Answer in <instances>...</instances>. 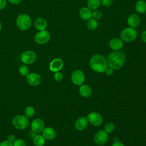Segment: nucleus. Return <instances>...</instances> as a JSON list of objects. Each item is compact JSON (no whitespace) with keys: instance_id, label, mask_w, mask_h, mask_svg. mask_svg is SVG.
<instances>
[{"instance_id":"nucleus-9","label":"nucleus","mask_w":146,"mask_h":146,"mask_svg":"<svg viewBox=\"0 0 146 146\" xmlns=\"http://www.w3.org/2000/svg\"><path fill=\"white\" fill-rule=\"evenodd\" d=\"M84 79V74L82 70H76L72 73L71 80L74 84L77 86H81L83 84Z\"/></svg>"},{"instance_id":"nucleus-18","label":"nucleus","mask_w":146,"mask_h":146,"mask_svg":"<svg viewBox=\"0 0 146 146\" xmlns=\"http://www.w3.org/2000/svg\"><path fill=\"white\" fill-rule=\"evenodd\" d=\"M34 26L39 31L45 30L47 27V22L43 18H38L34 22Z\"/></svg>"},{"instance_id":"nucleus-16","label":"nucleus","mask_w":146,"mask_h":146,"mask_svg":"<svg viewBox=\"0 0 146 146\" xmlns=\"http://www.w3.org/2000/svg\"><path fill=\"white\" fill-rule=\"evenodd\" d=\"M140 23V19L138 15L131 14L127 19V23L129 27L134 28L137 27Z\"/></svg>"},{"instance_id":"nucleus-29","label":"nucleus","mask_w":146,"mask_h":146,"mask_svg":"<svg viewBox=\"0 0 146 146\" xmlns=\"http://www.w3.org/2000/svg\"><path fill=\"white\" fill-rule=\"evenodd\" d=\"M102 17V13L100 10H95L93 12H92V17L96 19V20H99Z\"/></svg>"},{"instance_id":"nucleus-19","label":"nucleus","mask_w":146,"mask_h":146,"mask_svg":"<svg viewBox=\"0 0 146 146\" xmlns=\"http://www.w3.org/2000/svg\"><path fill=\"white\" fill-rule=\"evenodd\" d=\"M79 15L83 20H89L92 17V12L89 8L83 7L80 9Z\"/></svg>"},{"instance_id":"nucleus-37","label":"nucleus","mask_w":146,"mask_h":146,"mask_svg":"<svg viewBox=\"0 0 146 146\" xmlns=\"http://www.w3.org/2000/svg\"><path fill=\"white\" fill-rule=\"evenodd\" d=\"M141 38L142 40H143L144 42L146 43V30L144 31H143V32L142 33L141 35Z\"/></svg>"},{"instance_id":"nucleus-22","label":"nucleus","mask_w":146,"mask_h":146,"mask_svg":"<svg viewBox=\"0 0 146 146\" xmlns=\"http://www.w3.org/2000/svg\"><path fill=\"white\" fill-rule=\"evenodd\" d=\"M46 139L42 135H36L33 137V143L35 146H43L45 144Z\"/></svg>"},{"instance_id":"nucleus-34","label":"nucleus","mask_w":146,"mask_h":146,"mask_svg":"<svg viewBox=\"0 0 146 146\" xmlns=\"http://www.w3.org/2000/svg\"><path fill=\"white\" fill-rule=\"evenodd\" d=\"M6 5V0H0V10L3 9Z\"/></svg>"},{"instance_id":"nucleus-1","label":"nucleus","mask_w":146,"mask_h":146,"mask_svg":"<svg viewBox=\"0 0 146 146\" xmlns=\"http://www.w3.org/2000/svg\"><path fill=\"white\" fill-rule=\"evenodd\" d=\"M108 66L113 70H119L125 61V54L120 51H113L110 53L107 58Z\"/></svg>"},{"instance_id":"nucleus-33","label":"nucleus","mask_w":146,"mask_h":146,"mask_svg":"<svg viewBox=\"0 0 146 146\" xmlns=\"http://www.w3.org/2000/svg\"><path fill=\"white\" fill-rule=\"evenodd\" d=\"M15 139H16V137H15V136L14 135H13V134H10V135H9L7 136V140L11 142V143H13V142L15 140Z\"/></svg>"},{"instance_id":"nucleus-35","label":"nucleus","mask_w":146,"mask_h":146,"mask_svg":"<svg viewBox=\"0 0 146 146\" xmlns=\"http://www.w3.org/2000/svg\"><path fill=\"white\" fill-rule=\"evenodd\" d=\"M106 74V75H111L112 74H113V69H112L111 68H110V67H108L107 68V69L106 70V71H105V72H104Z\"/></svg>"},{"instance_id":"nucleus-3","label":"nucleus","mask_w":146,"mask_h":146,"mask_svg":"<svg viewBox=\"0 0 146 146\" xmlns=\"http://www.w3.org/2000/svg\"><path fill=\"white\" fill-rule=\"evenodd\" d=\"M16 24L18 29L25 31L29 29L32 25L31 17L26 14H21L18 15L16 20Z\"/></svg>"},{"instance_id":"nucleus-36","label":"nucleus","mask_w":146,"mask_h":146,"mask_svg":"<svg viewBox=\"0 0 146 146\" xmlns=\"http://www.w3.org/2000/svg\"><path fill=\"white\" fill-rule=\"evenodd\" d=\"M9 2L13 5H18L19 4L22 0H8Z\"/></svg>"},{"instance_id":"nucleus-31","label":"nucleus","mask_w":146,"mask_h":146,"mask_svg":"<svg viewBox=\"0 0 146 146\" xmlns=\"http://www.w3.org/2000/svg\"><path fill=\"white\" fill-rule=\"evenodd\" d=\"M63 74L61 72H60L59 71L56 72L54 74V79L57 82L62 81V80L63 79Z\"/></svg>"},{"instance_id":"nucleus-4","label":"nucleus","mask_w":146,"mask_h":146,"mask_svg":"<svg viewBox=\"0 0 146 146\" xmlns=\"http://www.w3.org/2000/svg\"><path fill=\"white\" fill-rule=\"evenodd\" d=\"M12 124L13 126L19 130L26 129L29 124V118L25 115H18L15 116L12 120Z\"/></svg>"},{"instance_id":"nucleus-7","label":"nucleus","mask_w":146,"mask_h":146,"mask_svg":"<svg viewBox=\"0 0 146 146\" xmlns=\"http://www.w3.org/2000/svg\"><path fill=\"white\" fill-rule=\"evenodd\" d=\"M50 39V34L47 30L39 31L34 36L35 41L39 44L47 43Z\"/></svg>"},{"instance_id":"nucleus-14","label":"nucleus","mask_w":146,"mask_h":146,"mask_svg":"<svg viewBox=\"0 0 146 146\" xmlns=\"http://www.w3.org/2000/svg\"><path fill=\"white\" fill-rule=\"evenodd\" d=\"M42 133V136L47 140H54L56 136V132L55 130L53 128L50 127H44Z\"/></svg>"},{"instance_id":"nucleus-24","label":"nucleus","mask_w":146,"mask_h":146,"mask_svg":"<svg viewBox=\"0 0 146 146\" xmlns=\"http://www.w3.org/2000/svg\"><path fill=\"white\" fill-rule=\"evenodd\" d=\"M24 113L27 117L31 118L34 116L35 113V110L33 106H27L25 108Z\"/></svg>"},{"instance_id":"nucleus-38","label":"nucleus","mask_w":146,"mask_h":146,"mask_svg":"<svg viewBox=\"0 0 146 146\" xmlns=\"http://www.w3.org/2000/svg\"><path fill=\"white\" fill-rule=\"evenodd\" d=\"M112 146H124V145L121 142L117 141L114 142Z\"/></svg>"},{"instance_id":"nucleus-21","label":"nucleus","mask_w":146,"mask_h":146,"mask_svg":"<svg viewBox=\"0 0 146 146\" xmlns=\"http://www.w3.org/2000/svg\"><path fill=\"white\" fill-rule=\"evenodd\" d=\"M135 9L139 13H145L146 12V2L144 0L138 1L135 5Z\"/></svg>"},{"instance_id":"nucleus-12","label":"nucleus","mask_w":146,"mask_h":146,"mask_svg":"<svg viewBox=\"0 0 146 146\" xmlns=\"http://www.w3.org/2000/svg\"><path fill=\"white\" fill-rule=\"evenodd\" d=\"M44 128V123L43 120L40 118L34 119L31 124V131L35 133L42 132Z\"/></svg>"},{"instance_id":"nucleus-30","label":"nucleus","mask_w":146,"mask_h":146,"mask_svg":"<svg viewBox=\"0 0 146 146\" xmlns=\"http://www.w3.org/2000/svg\"><path fill=\"white\" fill-rule=\"evenodd\" d=\"M100 2L103 6L110 7L113 4V0H100Z\"/></svg>"},{"instance_id":"nucleus-32","label":"nucleus","mask_w":146,"mask_h":146,"mask_svg":"<svg viewBox=\"0 0 146 146\" xmlns=\"http://www.w3.org/2000/svg\"><path fill=\"white\" fill-rule=\"evenodd\" d=\"M0 146H13V143L6 140L0 142Z\"/></svg>"},{"instance_id":"nucleus-25","label":"nucleus","mask_w":146,"mask_h":146,"mask_svg":"<svg viewBox=\"0 0 146 146\" xmlns=\"http://www.w3.org/2000/svg\"><path fill=\"white\" fill-rule=\"evenodd\" d=\"M98 26V22L97 20L91 18L87 22V27L90 30H95L97 29Z\"/></svg>"},{"instance_id":"nucleus-5","label":"nucleus","mask_w":146,"mask_h":146,"mask_svg":"<svg viewBox=\"0 0 146 146\" xmlns=\"http://www.w3.org/2000/svg\"><path fill=\"white\" fill-rule=\"evenodd\" d=\"M120 39L125 42H131L135 40L137 37L136 30L132 27H129L123 29L120 34Z\"/></svg>"},{"instance_id":"nucleus-39","label":"nucleus","mask_w":146,"mask_h":146,"mask_svg":"<svg viewBox=\"0 0 146 146\" xmlns=\"http://www.w3.org/2000/svg\"><path fill=\"white\" fill-rule=\"evenodd\" d=\"M113 140H114V142H115V141H119V139H118V137H114V139H113Z\"/></svg>"},{"instance_id":"nucleus-8","label":"nucleus","mask_w":146,"mask_h":146,"mask_svg":"<svg viewBox=\"0 0 146 146\" xmlns=\"http://www.w3.org/2000/svg\"><path fill=\"white\" fill-rule=\"evenodd\" d=\"M26 78L27 83L31 86H38L42 82V78L40 75L36 72L29 73Z\"/></svg>"},{"instance_id":"nucleus-13","label":"nucleus","mask_w":146,"mask_h":146,"mask_svg":"<svg viewBox=\"0 0 146 146\" xmlns=\"http://www.w3.org/2000/svg\"><path fill=\"white\" fill-rule=\"evenodd\" d=\"M63 61L60 58H55L52 60L49 65L50 71L54 72L59 71L63 67Z\"/></svg>"},{"instance_id":"nucleus-11","label":"nucleus","mask_w":146,"mask_h":146,"mask_svg":"<svg viewBox=\"0 0 146 146\" xmlns=\"http://www.w3.org/2000/svg\"><path fill=\"white\" fill-rule=\"evenodd\" d=\"M94 140L95 143L98 145H104L108 140V135L104 130L98 131L94 135Z\"/></svg>"},{"instance_id":"nucleus-17","label":"nucleus","mask_w":146,"mask_h":146,"mask_svg":"<svg viewBox=\"0 0 146 146\" xmlns=\"http://www.w3.org/2000/svg\"><path fill=\"white\" fill-rule=\"evenodd\" d=\"M88 121L87 117H80L78 118L75 123V128L78 131H82L86 128L88 125Z\"/></svg>"},{"instance_id":"nucleus-2","label":"nucleus","mask_w":146,"mask_h":146,"mask_svg":"<svg viewBox=\"0 0 146 146\" xmlns=\"http://www.w3.org/2000/svg\"><path fill=\"white\" fill-rule=\"evenodd\" d=\"M89 64L92 70L99 73L104 72L108 67L107 59L103 55L99 54L92 56Z\"/></svg>"},{"instance_id":"nucleus-20","label":"nucleus","mask_w":146,"mask_h":146,"mask_svg":"<svg viewBox=\"0 0 146 146\" xmlns=\"http://www.w3.org/2000/svg\"><path fill=\"white\" fill-rule=\"evenodd\" d=\"M79 94L84 98H88L92 94V90L91 87L87 84H82L79 90Z\"/></svg>"},{"instance_id":"nucleus-26","label":"nucleus","mask_w":146,"mask_h":146,"mask_svg":"<svg viewBox=\"0 0 146 146\" xmlns=\"http://www.w3.org/2000/svg\"><path fill=\"white\" fill-rule=\"evenodd\" d=\"M18 71H19V74L22 76H25V77H26V76L30 73L29 68L28 66L25 64H23L21 65L19 67Z\"/></svg>"},{"instance_id":"nucleus-10","label":"nucleus","mask_w":146,"mask_h":146,"mask_svg":"<svg viewBox=\"0 0 146 146\" xmlns=\"http://www.w3.org/2000/svg\"><path fill=\"white\" fill-rule=\"evenodd\" d=\"M88 121L94 126H99L103 123V117L101 115L96 112L90 113L87 117Z\"/></svg>"},{"instance_id":"nucleus-40","label":"nucleus","mask_w":146,"mask_h":146,"mask_svg":"<svg viewBox=\"0 0 146 146\" xmlns=\"http://www.w3.org/2000/svg\"><path fill=\"white\" fill-rule=\"evenodd\" d=\"M1 29H2V25H1V22H0V31H1Z\"/></svg>"},{"instance_id":"nucleus-27","label":"nucleus","mask_w":146,"mask_h":146,"mask_svg":"<svg viewBox=\"0 0 146 146\" xmlns=\"http://www.w3.org/2000/svg\"><path fill=\"white\" fill-rule=\"evenodd\" d=\"M115 126L112 123H108L104 126V131L107 133H111L114 129Z\"/></svg>"},{"instance_id":"nucleus-23","label":"nucleus","mask_w":146,"mask_h":146,"mask_svg":"<svg viewBox=\"0 0 146 146\" xmlns=\"http://www.w3.org/2000/svg\"><path fill=\"white\" fill-rule=\"evenodd\" d=\"M100 0H87V7L90 10H96L100 5Z\"/></svg>"},{"instance_id":"nucleus-15","label":"nucleus","mask_w":146,"mask_h":146,"mask_svg":"<svg viewBox=\"0 0 146 146\" xmlns=\"http://www.w3.org/2000/svg\"><path fill=\"white\" fill-rule=\"evenodd\" d=\"M123 40L117 38H113L109 42V46L110 48L114 51H119L123 47Z\"/></svg>"},{"instance_id":"nucleus-6","label":"nucleus","mask_w":146,"mask_h":146,"mask_svg":"<svg viewBox=\"0 0 146 146\" xmlns=\"http://www.w3.org/2000/svg\"><path fill=\"white\" fill-rule=\"evenodd\" d=\"M36 53L31 50L24 51L21 55V61L26 65L34 63L36 60Z\"/></svg>"},{"instance_id":"nucleus-28","label":"nucleus","mask_w":146,"mask_h":146,"mask_svg":"<svg viewBox=\"0 0 146 146\" xmlns=\"http://www.w3.org/2000/svg\"><path fill=\"white\" fill-rule=\"evenodd\" d=\"M13 146H26V141L21 139H16L15 140L13 143Z\"/></svg>"}]
</instances>
